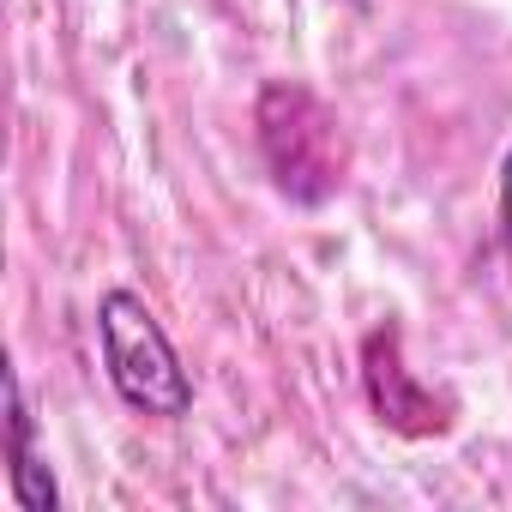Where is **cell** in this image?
Listing matches in <instances>:
<instances>
[{
	"label": "cell",
	"instance_id": "cell-5",
	"mask_svg": "<svg viewBox=\"0 0 512 512\" xmlns=\"http://www.w3.org/2000/svg\"><path fill=\"white\" fill-rule=\"evenodd\" d=\"M500 235H506V253H512V151L500 163Z\"/></svg>",
	"mask_w": 512,
	"mask_h": 512
},
{
	"label": "cell",
	"instance_id": "cell-3",
	"mask_svg": "<svg viewBox=\"0 0 512 512\" xmlns=\"http://www.w3.org/2000/svg\"><path fill=\"white\" fill-rule=\"evenodd\" d=\"M362 386H368L374 416L398 434L422 440V434H446V422H452V404L434 398L428 386H416V374L404 368V332L392 320L374 326L368 344H362Z\"/></svg>",
	"mask_w": 512,
	"mask_h": 512
},
{
	"label": "cell",
	"instance_id": "cell-1",
	"mask_svg": "<svg viewBox=\"0 0 512 512\" xmlns=\"http://www.w3.org/2000/svg\"><path fill=\"white\" fill-rule=\"evenodd\" d=\"M253 127H260V151L266 169L278 181L284 199L296 205H326L344 187L350 169V139L344 121L296 79H272L260 91V109H253Z\"/></svg>",
	"mask_w": 512,
	"mask_h": 512
},
{
	"label": "cell",
	"instance_id": "cell-4",
	"mask_svg": "<svg viewBox=\"0 0 512 512\" xmlns=\"http://www.w3.org/2000/svg\"><path fill=\"white\" fill-rule=\"evenodd\" d=\"M7 476H13V500L25 512H55V476L37 464V446H31V410H25V392H19V374H7Z\"/></svg>",
	"mask_w": 512,
	"mask_h": 512
},
{
	"label": "cell",
	"instance_id": "cell-2",
	"mask_svg": "<svg viewBox=\"0 0 512 512\" xmlns=\"http://www.w3.org/2000/svg\"><path fill=\"white\" fill-rule=\"evenodd\" d=\"M97 338H103V368L115 380V392L145 410V416H187L193 404V380L175 356V344L163 338L157 314L133 296V290H109L97 308Z\"/></svg>",
	"mask_w": 512,
	"mask_h": 512
}]
</instances>
